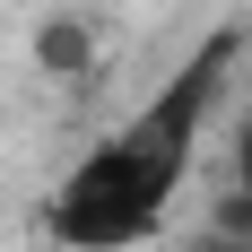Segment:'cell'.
<instances>
[{
    "mask_svg": "<svg viewBox=\"0 0 252 252\" xmlns=\"http://www.w3.org/2000/svg\"><path fill=\"white\" fill-rule=\"evenodd\" d=\"M44 61H52V70H78V61H87V35H78V26H52V35H44Z\"/></svg>",
    "mask_w": 252,
    "mask_h": 252,
    "instance_id": "obj_2",
    "label": "cell"
},
{
    "mask_svg": "<svg viewBox=\"0 0 252 252\" xmlns=\"http://www.w3.org/2000/svg\"><path fill=\"white\" fill-rule=\"evenodd\" d=\"M226 70H235V35H209L191 61L174 70V87H157L139 113H130L96 157H78V174L52 191V235L70 252H122V244H148L174 183L191 174V148H200V122L218 113L226 96Z\"/></svg>",
    "mask_w": 252,
    "mask_h": 252,
    "instance_id": "obj_1",
    "label": "cell"
}]
</instances>
